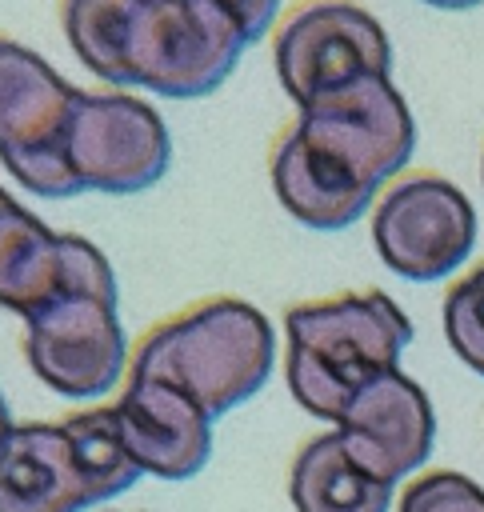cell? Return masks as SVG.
<instances>
[{"mask_svg":"<svg viewBox=\"0 0 484 512\" xmlns=\"http://www.w3.org/2000/svg\"><path fill=\"white\" fill-rule=\"evenodd\" d=\"M480 180H484V156H480Z\"/></svg>","mask_w":484,"mask_h":512,"instance_id":"cell-20","label":"cell"},{"mask_svg":"<svg viewBox=\"0 0 484 512\" xmlns=\"http://www.w3.org/2000/svg\"><path fill=\"white\" fill-rule=\"evenodd\" d=\"M372 244L396 276L416 284L444 280L476 244V208L448 176L408 172L376 200Z\"/></svg>","mask_w":484,"mask_h":512,"instance_id":"cell-10","label":"cell"},{"mask_svg":"<svg viewBox=\"0 0 484 512\" xmlns=\"http://www.w3.org/2000/svg\"><path fill=\"white\" fill-rule=\"evenodd\" d=\"M208 4H216L244 32L248 44L264 40L272 32V24L280 20V0H208Z\"/></svg>","mask_w":484,"mask_h":512,"instance_id":"cell-17","label":"cell"},{"mask_svg":"<svg viewBox=\"0 0 484 512\" xmlns=\"http://www.w3.org/2000/svg\"><path fill=\"white\" fill-rule=\"evenodd\" d=\"M172 164V136L160 112L120 88H80L64 136V172L76 192L132 196Z\"/></svg>","mask_w":484,"mask_h":512,"instance_id":"cell-9","label":"cell"},{"mask_svg":"<svg viewBox=\"0 0 484 512\" xmlns=\"http://www.w3.org/2000/svg\"><path fill=\"white\" fill-rule=\"evenodd\" d=\"M116 436L140 476L188 480L212 456V416L164 380L124 372L120 396L108 404Z\"/></svg>","mask_w":484,"mask_h":512,"instance_id":"cell-12","label":"cell"},{"mask_svg":"<svg viewBox=\"0 0 484 512\" xmlns=\"http://www.w3.org/2000/svg\"><path fill=\"white\" fill-rule=\"evenodd\" d=\"M276 80L296 108L364 76H392V44L356 0H300L272 32Z\"/></svg>","mask_w":484,"mask_h":512,"instance_id":"cell-8","label":"cell"},{"mask_svg":"<svg viewBox=\"0 0 484 512\" xmlns=\"http://www.w3.org/2000/svg\"><path fill=\"white\" fill-rule=\"evenodd\" d=\"M416 124L392 76H364L304 108L272 140L268 180L280 208L316 232L356 224L412 160Z\"/></svg>","mask_w":484,"mask_h":512,"instance_id":"cell-1","label":"cell"},{"mask_svg":"<svg viewBox=\"0 0 484 512\" xmlns=\"http://www.w3.org/2000/svg\"><path fill=\"white\" fill-rule=\"evenodd\" d=\"M276 364L268 316L240 296H204L156 320L132 348L128 372L196 400L212 420L252 400Z\"/></svg>","mask_w":484,"mask_h":512,"instance_id":"cell-4","label":"cell"},{"mask_svg":"<svg viewBox=\"0 0 484 512\" xmlns=\"http://www.w3.org/2000/svg\"><path fill=\"white\" fill-rule=\"evenodd\" d=\"M408 340L412 320L380 288L292 304L284 312L288 392L308 416L336 424L360 388L396 368Z\"/></svg>","mask_w":484,"mask_h":512,"instance_id":"cell-3","label":"cell"},{"mask_svg":"<svg viewBox=\"0 0 484 512\" xmlns=\"http://www.w3.org/2000/svg\"><path fill=\"white\" fill-rule=\"evenodd\" d=\"M8 428H12V412H8V400L0 396V436H4Z\"/></svg>","mask_w":484,"mask_h":512,"instance_id":"cell-19","label":"cell"},{"mask_svg":"<svg viewBox=\"0 0 484 512\" xmlns=\"http://www.w3.org/2000/svg\"><path fill=\"white\" fill-rule=\"evenodd\" d=\"M336 432L368 476L396 488V480L432 456L436 416L428 392L400 368H388L368 388H360V396L336 420Z\"/></svg>","mask_w":484,"mask_h":512,"instance_id":"cell-13","label":"cell"},{"mask_svg":"<svg viewBox=\"0 0 484 512\" xmlns=\"http://www.w3.org/2000/svg\"><path fill=\"white\" fill-rule=\"evenodd\" d=\"M444 336L448 348L476 372L484 376V260L472 264L448 292H444Z\"/></svg>","mask_w":484,"mask_h":512,"instance_id":"cell-15","label":"cell"},{"mask_svg":"<svg viewBox=\"0 0 484 512\" xmlns=\"http://www.w3.org/2000/svg\"><path fill=\"white\" fill-rule=\"evenodd\" d=\"M288 500L296 512H388L392 484L368 476L348 456L340 432H320L292 460Z\"/></svg>","mask_w":484,"mask_h":512,"instance_id":"cell-14","label":"cell"},{"mask_svg":"<svg viewBox=\"0 0 484 512\" xmlns=\"http://www.w3.org/2000/svg\"><path fill=\"white\" fill-rule=\"evenodd\" d=\"M396 512H484V488L464 472L436 468L400 492Z\"/></svg>","mask_w":484,"mask_h":512,"instance_id":"cell-16","label":"cell"},{"mask_svg":"<svg viewBox=\"0 0 484 512\" xmlns=\"http://www.w3.org/2000/svg\"><path fill=\"white\" fill-rule=\"evenodd\" d=\"M76 92L80 88L36 48L0 32V164L20 188L44 200L76 196L64 172V136Z\"/></svg>","mask_w":484,"mask_h":512,"instance_id":"cell-7","label":"cell"},{"mask_svg":"<svg viewBox=\"0 0 484 512\" xmlns=\"http://www.w3.org/2000/svg\"><path fill=\"white\" fill-rule=\"evenodd\" d=\"M136 480L108 404L12 424L0 436V512H84Z\"/></svg>","mask_w":484,"mask_h":512,"instance_id":"cell-5","label":"cell"},{"mask_svg":"<svg viewBox=\"0 0 484 512\" xmlns=\"http://www.w3.org/2000/svg\"><path fill=\"white\" fill-rule=\"evenodd\" d=\"M56 16L76 60L120 92L208 96L248 48L244 32L208 0H56Z\"/></svg>","mask_w":484,"mask_h":512,"instance_id":"cell-2","label":"cell"},{"mask_svg":"<svg viewBox=\"0 0 484 512\" xmlns=\"http://www.w3.org/2000/svg\"><path fill=\"white\" fill-rule=\"evenodd\" d=\"M420 4H432V8H444V12H464V8H476L484 0H420Z\"/></svg>","mask_w":484,"mask_h":512,"instance_id":"cell-18","label":"cell"},{"mask_svg":"<svg viewBox=\"0 0 484 512\" xmlns=\"http://www.w3.org/2000/svg\"><path fill=\"white\" fill-rule=\"evenodd\" d=\"M116 272L88 276L24 320V360L68 400H96L128 372V336L116 312Z\"/></svg>","mask_w":484,"mask_h":512,"instance_id":"cell-6","label":"cell"},{"mask_svg":"<svg viewBox=\"0 0 484 512\" xmlns=\"http://www.w3.org/2000/svg\"><path fill=\"white\" fill-rule=\"evenodd\" d=\"M108 268V256L88 236L48 228L0 184V308L28 320L72 284Z\"/></svg>","mask_w":484,"mask_h":512,"instance_id":"cell-11","label":"cell"}]
</instances>
